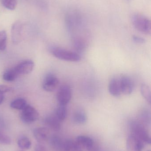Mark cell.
Segmentation results:
<instances>
[{
  "instance_id": "cell-1",
  "label": "cell",
  "mask_w": 151,
  "mask_h": 151,
  "mask_svg": "<svg viewBox=\"0 0 151 151\" xmlns=\"http://www.w3.org/2000/svg\"><path fill=\"white\" fill-rule=\"evenodd\" d=\"M129 125L131 132L130 134L139 138L145 145L150 144V137L144 125L136 120L130 121Z\"/></svg>"
},
{
  "instance_id": "cell-2",
  "label": "cell",
  "mask_w": 151,
  "mask_h": 151,
  "mask_svg": "<svg viewBox=\"0 0 151 151\" xmlns=\"http://www.w3.org/2000/svg\"><path fill=\"white\" fill-rule=\"evenodd\" d=\"M131 21L137 30L145 34H150L151 23L148 17L142 14L136 13L132 16Z\"/></svg>"
},
{
  "instance_id": "cell-3",
  "label": "cell",
  "mask_w": 151,
  "mask_h": 151,
  "mask_svg": "<svg viewBox=\"0 0 151 151\" xmlns=\"http://www.w3.org/2000/svg\"><path fill=\"white\" fill-rule=\"evenodd\" d=\"M65 22L67 30L69 32H72L74 28L82 26L84 20L83 17L79 11L72 10L66 14Z\"/></svg>"
},
{
  "instance_id": "cell-4",
  "label": "cell",
  "mask_w": 151,
  "mask_h": 151,
  "mask_svg": "<svg viewBox=\"0 0 151 151\" xmlns=\"http://www.w3.org/2000/svg\"><path fill=\"white\" fill-rule=\"evenodd\" d=\"M51 53L55 57L63 61L78 62L81 59L80 56L78 53L61 48H52Z\"/></svg>"
},
{
  "instance_id": "cell-5",
  "label": "cell",
  "mask_w": 151,
  "mask_h": 151,
  "mask_svg": "<svg viewBox=\"0 0 151 151\" xmlns=\"http://www.w3.org/2000/svg\"><path fill=\"white\" fill-rule=\"evenodd\" d=\"M39 117L37 110L31 106L27 104L22 110L20 119L26 124H31L36 121Z\"/></svg>"
},
{
  "instance_id": "cell-6",
  "label": "cell",
  "mask_w": 151,
  "mask_h": 151,
  "mask_svg": "<svg viewBox=\"0 0 151 151\" xmlns=\"http://www.w3.org/2000/svg\"><path fill=\"white\" fill-rule=\"evenodd\" d=\"M72 96V89L67 85L61 86L57 93L58 102L61 105L66 106L71 100Z\"/></svg>"
},
{
  "instance_id": "cell-7",
  "label": "cell",
  "mask_w": 151,
  "mask_h": 151,
  "mask_svg": "<svg viewBox=\"0 0 151 151\" xmlns=\"http://www.w3.org/2000/svg\"><path fill=\"white\" fill-rule=\"evenodd\" d=\"M144 145L145 144L141 140L133 135H129L127 139L128 151H142Z\"/></svg>"
},
{
  "instance_id": "cell-8",
  "label": "cell",
  "mask_w": 151,
  "mask_h": 151,
  "mask_svg": "<svg viewBox=\"0 0 151 151\" xmlns=\"http://www.w3.org/2000/svg\"><path fill=\"white\" fill-rule=\"evenodd\" d=\"M59 81L57 77L52 73H49L44 78L43 88L46 91L52 92L57 88Z\"/></svg>"
},
{
  "instance_id": "cell-9",
  "label": "cell",
  "mask_w": 151,
  "mask_h": 151,
  "mask_svg": "<svg viewBox=\"0 0 151 151\" xmlns=\"http://www.w3.org/2000/svg\"><path fill=\"white\" fill-rule=\"evenodd\" d=\"M121 92L125 95H129L133 92L134 84L132 79L127 76L123 75L119 79Z\"/></svg>"
},
{
  "instance_id": "cell-10",
  "label": "cell",
  "mask_w": 151,
  "mask_h": 151,
  "mask_svg": "<svg viewBox=\"0 0 151 151\" xmlns=\"http://www.w3.org/2000/svg\"><path fill=\"white\" fill-rule=\"evenodd\" d=\"M34 63L31 60H26L20 63L14 68L18 75H25L30 73L33 70Z\"/></svg>"
},
{
  "instance_id": "cell-11",
  "label": "cell",
  "mask_w": 151,
  "mask_h": 151,
  "mask_svg": "<svg viewBox=\"0 0 151 151\" xmlns=\"http://www.w3.org/2000/svg\"><path fill=\"white\" fill-rule=\"evenodd\" d=\"M23 26L20 21L15 22L12 25L11 29L12 40L15 44H17L22 40V32Z\"/></svg>"
},
{
  "instance_id": "cell-12",
  "label": "cell",
  "mask_w": 151,
  "mask_h": 151,
  "mask_svg": "<svg viewBox=\"0 0 151 151\" xmlns=\"http://www.w3.org/2000/svg\"><path fill=\"white\" fill-rule=\"evenodd\" d=\"M73 122L78 125H83L87 122V114L82 108H78L74 112L72 115Z\"/></svg>"
},
{
  "instance_id": "cell-13",
  "label": "cell",
  "mask_w": 151,
  "mask_h": 151,
  "mask_svg": "<svg viewBox=\"0 0 151 151\" xmlns=\"http://www.w3.org/2000/svg\"><path fill=\"white\" fill-rule=\"evenodd\" d=\"M82 150L89 151L95 145L92 138L86 136H79L75 140Z\"/></svg>"
},
{
  "instance_id": "cell-14",
  "label": "cell",
  "mask_w": 151,
  "mask_h": 151,
  "mask_svg": "<svg viewBox=\"0 0 151 151\" xmlns=\"http://www.w3.org/2000/svg\"><path fill=\"white\" fill-rule=\"evenodd\" d=\"M108 89L112 96L115 97L120 96L121 92L119 79L117 77H113L109 82Z\"/></svg>"
},
{
  "instance_id": "cell-15",
  "label": "cell",
  "mask_w": 151,
  "mask_h": 151,
  "mask_svg": "<svg viewBox=\"0 0 151 151\" xmlns=\"http://www.w3.org/2000/svg\"><path fill=\"white\" fill-rule=\"evenodd\" d=\"M35 138L39 142L42 143L48 140L49 136V131L47 127L37 128L34 130Z\"/></svg>"
},
{
  "instance_id": "cell-16",
  "label": "cell",
  "mask_w": 151,
  "mask_h": 151,
  "mask_svg": "<svg viewBox=\"0 0 151 151\" xmlns=\"http://www.w3.org/2000/svg\"><path fill=\"white\" fill-rule=\"evenodd\" d=\"M60 121L56 115H50L45 118L44 122L47 127L55 131L60 130L61 127Z\"/></svg>"
},
{
  "instance_id": "cell-17",
  "label": "cell",
  "mask_w": 151,
  "mask_h": 151,
  "mask_svg": "<svg viewBox=\"0 0 151 151\" xmlns=\"http://www.w3.org/2000/svg\"><path fill=\"white\" fill-rule=\"evenodd\" d=\"M64 142L61 138L57 135H53L50 139L51 147L56 151H64Z\"/></svg>"
},
{
  "instance_id": "cell-18",
  "label": "cell",
  "mask_w": 151,
  "mask_h": 151,
  "mask_svg": "<svg viewBox=\"0 0 151 151\" xmlns=\"http://www.w3.org/2000/svg\"><path fill=\"white\" fill-rule=\"evenodd\" d=\"M138 121L144 125V126H149L151 123V114L149 110L144 109L139 113L138 116Z\"/></svg>"
},
{
  "instance_id": "cell-19",
  "label": "cell",
  "mask_w": 151,
  "mask_h": 151,
  "mask_svg": "<svg viewBox=\"0 0 151 151\" xmlns=\"http://www.w3.org/2000/svg\"><path fill=\"white\" fill-rule=\"evenodd\" d=\"M64 151H83L75 140H67L64 142Z\"/></svg>"
},
{
  "instance_id": "cell-20",
  "label": "cell",
  "mask_w": 151,
  "mask_h": 151,
  "mask_svg": "<svg viewBox=\"0 0 151 151\" xmlns=\"http://www.w3.org/2000/svg\"><path fill=\"white\" fill-rule=\"evenodd\" d=\"M141 92L142 96L150 104L151 103V92L150 87L146 84L141 85Z\"/></svg>"
},
{
  "instance_id": "cell-21",
  "label": "cell",
  "mask_w": 151,
  "mask_h": 151,
  "mask_svg": "<svg viewBox=\"0 0 151 151\" xmlns=\"http://www.w3.org/2000/svg\"><path fill=\"white\" fill-rule=\"evenodd\" d=\"M67 115V108L66 106L59 105L57 108L56 116L60 121H64Z\"/></svg>"
},
{
  "instance_id": "cell-22",
  "label": "cell",
  "mask_w": 151,
  "mask_h": 151,
  "mask_svg": "<svg viewBox=\"0 0 151 151\" xmlns=\"http://www.w3.org/2000/svg\"><path fill=\"white\" fill-rule=\"evenodd\" d=\"M27 105V102L22 98L17 99L10 104L11 107L17 110H22Z\"/></svg>"
},
{
  "instance_id": "cell-23",
  "label": "cell",
  "mask_w": 151,
  "mask_h": 151,
  "mask_svg": "<svg viewBox=\"0 0 151 151\" xmlns=\"http://www.w3.org/2000/svg\"><path fill=\"white\" fill-rule=\"evenodd\" d=\"M17 144L20 149L24 150H29L31 148L32 145L31 141L26 137H23L20 138L18 140Z\"/></svg>"
},
{
  "instance_id": "cell-24",
  "label": "cell",
  "mask_w": 151,
  "mask_h": 151,
  "mask_svg": "<svg viewBox=\"0 0 151 151\" xmlns=\"http://www.w3.org/2000/svg\"><path fill=\"white\" fill-rule=\"evenodd\" d=\"M74 46L77 52L81 53L85 50L86 44L85 42L79 38H76L74 41Z\"/></svg>"
},
{
  "instance_id": "cell-25",
  "label": "cell",
  "mask_w": 151,
  "mask_h": 151,
  "mask_svg": "<svg viewBox=\"0 0 151 151\" xmlns=\"http://www.w3.org/2000/svg\"><path fill=\"white\" fill-rule=\"evenodd\" d=\"M18 76V75L13 68L5 72L3 75V79L7 81H12L15 80Z\"/></svg>"
},
{
  "instance_id": "cell-26",
  "label": "cell",
  "mask_w": 151,
  "mask_h": 151,
  "mask_svg": "<svg viewBox=\"0 0 151 151\" xmlns=\"http://www.w3.org/2000/svg\"><path fill=\"white\" fill-rule=\"evenodd\" d=\"M2 4L8 9L13 10L17 6V0H1Z\"/></svg>"
},
{
  "instance_id": "cell-27",
  "label": "cell",
  "mask_w": 151,
  "mask_h": 151,
  "mask_svg": "<svg viewBox=\"0 0 151 151\" xmlns=\"http://www.w3.org/2000/svg\"><path fill=\"white\" fill-rule=\"evenodd\" d=\"M7 33L5 31H0V50L4 51L7 47Z\"/></svg>"
},
{
  "instance_id": "cell-28",
  "label": "cell",
  "mask_w": 151,
  "mask_h": 151,
  "mask_svg": "<svg viewBox=\"0 0 151 151\" xmlns=\"http://www.w3.org/2000/svg\"><path fill=\"white\" fill-rule=\"evenodd\" d=\"M12 142V140L9 136L0 131V144L10 145Z\"/></svg>"
},
{
  "instance_id": "cell-29",
  "label": "cell",
  "mask_w": 151,
  "mask_h": 151,
  "mask_svg": "<svg viewBox=\"0 0 151 151\" xmlns=\"http://www.w3.org/2000/svg\"><path fill=\"white\" fill-rule=\"evenodd\" d=\"M132 40L136 43H139V44H143L145 42V39L137 35H133L132 37Z\"/></svg>"
},
{
  "instance_id": "cell-30",
  "label": "cell",
  "mask_w": 151,
  "mask_h": 151,
  "mask_svg": "<svg viewBox=\"0 0 151 151\" xmlns=\"http://www.w3.org/2000/svg\"><path fill=\"white\" fill-rule=\"evenodd\" d=\"M12 90L11 87H9L6 85L1 84L0 85V92L2 93H6V92H9Z\"/></svg>"
},
{
  "instance_id": "cell-31",
  "label": "cell",
  "mask_w": 151,
  "mask_h": 151,
  "mask_svg": "<svg viewBox=\"0 0 151 151\" xmlns=\"http://www.w3.org/2000/svg\"><path fill=\"white\" fill-rule=\"evenodd\" d=\"M35 151H48L47 149L41 145H38L35 146Z\"/></svg>"
},
{
  "instance_id": "cell-32",
  "label": "cell",
  "mask_w": 151,
  "mask_h": 151,
  "mask_svg": "<svg viewBox=\"0 0 151 151\" xmlns=\"http://www.w3.org/2000/svg\"><path fill=\"white\" fill-rule=\"evenodd\" d=\"M4 98V96L3 93L0 92V105L2 104Z\"/></svg>"
},
{
  "instance_id": "cell-33",
  "label": "cell",
  "mask_w": 151,
  "mask_h": 151,
  "mask_svg": "<svg viewBox=\"0 0 151 151\" xmlns=\"http://www.w3.org/2000/svg\"></svg>"
}]
</instances>
